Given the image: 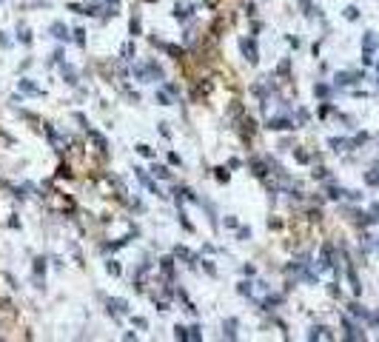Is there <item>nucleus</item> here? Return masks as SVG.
<instances>
[{
  "instance_id": "1",
  "label": "nucleus",
  "mask_w": 379,
  "mask_h": 342,
  "mask_svg": "<svg viewBox=\"0 0 379 342\" xmlns=\"http://www.w3.org/2000/svg\"><path fill=\"white\" fill-rule=\"evenodd\" d=\"M373 51H376V35H373V32H365V37H362V60L365 63L373 60Z\"/></svg>"
},
{
  "instance_id": "2",
  "label": "nucleus",
  "mask_w": 379,
  "mask_h": 342,
  "mask_svg": "<svg viewBox=\"0 0 379 342\" xmlns=\"http://www.w3.org/2000/svg\"><path fill=\"white\" fill-rule=\"evenodd\" d=\"M243 54H245V60L248 63H257V46H254V40H243Z\"/></svg>"
},
{
  "instance_id": "3",
  "label": "nucleus",
  "mask_w": 379,
  "mask_h": 342,
  "mask_svg": "<svg viewBox=\"0 0 379 342\" xmlns=\"http://www.w3.org/2000/svg\"><path fill=\"white\" fill-rule=\"evenodd\" d=\"M342 325H345V336H348V339H362V331H359V328L357 325H354V322H351L348 320V317H345V320H342Z\"/></svg>"
},
{
  "instance_id": "4",
  "label": "nucleus",
  "mask_w": 379,
  "mask_h": 342,
  "mask_svg": "<svg viewBox=\"0 0 379 342\" xmlns=\"http://www.w3.org/2000/svg\"><path fill=\"white\" fill-rule=\"evenodd\" d=\"M268 129L285 131V129H294V123H291V120H285V117H279V120H268Z\"/></svg>"
},
{
  "instance_id": "5",
  "label": "nucleus",
  "mask_w": 379,
  "mask_h": 342,
  "mask_svg": "<svg viewBox=\"0 0 379 342\" xmlns=\"http://www.w3.org/2000/svg\"><path fill=\"white\" fill-rule=\"evenodd\" d=\"M51 32H54V37H57V40H69V29H66L63 23H54V26H51Z\"/></svg>"
},
{
  "instance_id": "6",
  "label": "nucleus",
  "mask_w": 379,
  "mask_h": 342,
  "mask_svg": "<svg viewBox=\"0 0 379 342\" xmlns=\"http://www.w3.org/2000/svg\"><path fill=\"white\" fill-rule=\"evenodd\" d=\"M365 182H368V185H379V166H373V171L365 174Z\"/></svg>"
},
{
  "instance_id": "7",
  "label": "nucleus",
  "mask_w": 379,
  "mask_h": 342,
  "mask_svg": "<svg viewBox=\"0 0 379 342\" xmlns=\"http://www.w3.org/2000/svg\"><path fill=\"white\" fill-rule=\"evenodd\" d=\"M331 248H322V257H319V268H331Z\"/></svg>"
},
{
  "instance_id": "8",
  "label": "nucleus",
  "mask_w": 379,
  "mask_h": 342,
  "mask_svg": "<svg viewBox=\"0 0 379 342\" xmlns=\"http://www.w3.org/2000/svg\"><path fill=\"white\" fill-rule=\"evenodd\" d=\"M311 339H331L328 328H314V331H311Z\"/></svg>"
},
{
  "instance_id": "9",
  "label": "nucleus",
  "mask_w": 379,
  "mask_h": 342,
  "mask_svg": "<svg viewBox=\"0 0 379 342\" xmlns=\"http://www.w3.org/2000/svg\"><path fill=\"white\" fill-rule=\"evenodd\" d=\"M20 88H23V91H32V95H40V91H37V86H32L29 80H20Z\"/></svg>"
},
{
  "instance_id": "10",
  "label": "nucleus",
  "mask_w": 379,
  "mask_h": 342,
  "mask_svg": "<svg viewBox=\"0 0 379 342\" xmlns=\"http://www.w3.org/2000/svg\"><path fill=\"white\" fill-rule=\"evenodd\" d=\"M351 314H357V317H362V320H368V311H365L362 305H351Z\"/></svg>"
},
{
  "instance_id": "11",
  "label": "nucleus",
  "mask_w": 379,
  "mask_h": 342,
  "mask_svg": "<svg viewBox=\"0 0 379 342\" xmlns=\"http://www.w3.org/2000/svg\"><path fill=\"white\" fill-rule=\"evenodd\" d=\"M345 17H348V20H357V17H359L357 6H348V9H345Z\"/></svg>"
},
{
  "instance_id": "12",
  "label": "nucleus",
  "mask_w": 379,
  "mask_h": 342,
  "mask_svg": "<svg viewBox=\"0 0 379 342\" xmlns=\"http://www.w3.org/2000/svg\"><path fill=\"white\" fill-rule=\"evenodd\" d=\"M137 151L143 154V157H151V154H154V151H151V148H149V146H137Z\"/></svg>"
},
{
  "instance_id": "13",
  "label": "nucleus",
  "mask_w": 379,
  "mask_h": 342,
  "mask_svg": "<svg viewBox=\"0 0 379 342\" xmlns=\"http://www.w3.org/2000/svg\"><path fill=\"white\" fill-rule=\"evenodd\" d=\"M108 271H111V274H120V265H117V262L111 260V262H108Z\"/></svg>"
},
{
  "instance_id": "14",
  "label": "nucleus",
  "mask_w": 379,
  "mask_h": 342,
  "mask_svg": "<svg viewBox=\"0 0 379 342\" xmlns=\"http://www.w3.org/2000/svg\"><path fill=\"white\" fill-rule=\"evenodd\" d=\"M316 95H319V97H328V86H316Z\"/></svg>"
},
{
  "instance_id": "15",
  "label": "nucleus",
  "mask_w": 379,
  "mask_h": 342,
  "mask_svg": "<svg viewBox=\"0 0 379 342\" xmlns=\"http://www.w3.org/2000/svg\"><path fill=\"white\" fill-rule=\"evenodd\" d=\"M174 336H177V339H188V334H186V328H177V334H174Z\"/></svg>"
},
{
  "instance_id": "16",
  "label": "nucleus",
  "mask_w": 379,
  "mask_h": 342,
  "mask_svg": "<svg viewBox=\"0 0 379 342\" xmlns=\"http://www.w3.org/2000/svg\"><path fill=\"white\" fill-rule=\"evenodd\" d=\"M308 3H311V0H302V6H305V9H308Z\"/></svg>"
},
{
  "instance_id": "17",
  "label": "nucleus",
  "mask_w": 379,
  "mask_h": 342,
  "mask_svg": "<svg viewBox=\"0 0 379 342\" xmlns=\"http://www.w3.org/2000/svg\"><path fill=\"white\" fill-rule=\"evenodd\" d=\"M376 166H379V163H376Z\"/></svg>"
}]
</instances>
